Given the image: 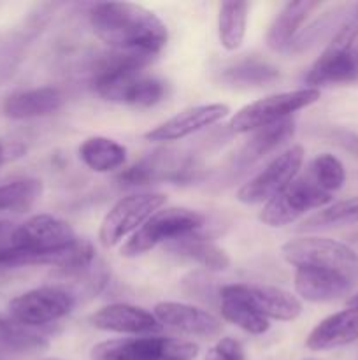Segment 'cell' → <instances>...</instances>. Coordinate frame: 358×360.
Listing matches in <instances>:
<instances>
[{
    "label": "cell",
    "instance_id": "6da1fadb",
    "mask_svg": "<svg viewBox=\"0 0 358 360\" xmlns=\"http://www.w3.org/2000/svg\"><path fill=\"white\" fill-rule=\"evenodd\" d=\"M93 34L111 51L153 60L168 39L164 21L132 2H98L88 13Z\"/></svg>",
    "mask_w": 358,
    "mask_h": 360
},
{
    "label": "cell",
    "instance_id": "7a4b0ae2",
    "mask_svg": "<svg viewBox=\"0 0 358 360\" xmlns=\"http://www.w3.org/2000/svg\"><path fill=\"white\" fill-rule=\"evenodd\" d=\"M151 60L142 56L107 53L95 63L93 83L95 91L104 101L116 104L151 108L164 101L167 86L161 79L144 74Z\"/></svg>",
    "mask_w": 358,
    "mask_h": 360
},
{
    "label": "cell",
    "instance_id": "3957f363",
    "mask_svg": "<svg viewBox=\"0 0 358 360\" xmlns=\"http://www.w3.org/2000/svg\"><path fill=\"white\" fill-rule=\"evenodd\" d=\"M204 225L206 217L199 211L175 206L161 207L135 234L123 243L119 253L126 259H137L160 245H168L186 236L200 234Z\"/></svg>",
    "mask_w": 358,
    "mask_h": 360
},
{
    "label": "cell",
    "instance_id": "277c9868",
    "mask_svg": "<svg viewBox=\"0 0 358 360\" xmlns=\"http://www.w3.org/2000/svg\"><path fill=\"white\" fill-rule=\"evenodd\" d=\"M281 255L295 269L330 271L358 283V253L351 246L319 236H300L281 246Z\"/></svg>",
    "mask_w": 358,
    "mask_h": 360
},
{
    "label": "cell",
    "instance_id": "5b68a950",
    "mask_svg": "<svg viewBox=\"0 0 358 360\" xmlns=\"http://www.w3.org/2000/svg\"><path fill=\"white\" fill-rule=\"evenodd\" d=\"M358 79V20L351 18L336 32L305 76L309 88L351 83Z\"/></svg>",
    "mask_w": 358,
    "mask_h": 360
},
{
    "label": "cell",
    "instance_id": "8992f818",
    "mask_svg": "<svg viewBox=\"0 0 358 360\" xmlns=\"http://www.w3.org/2000/svg\"><path fill=\"white\" fill-rule=\"evenodd\" d=\"M199 345L164 336H133L102 341L91 348V360H195Z\"/></svg>",
    "mask_w": 358,
    "mask_h": 360
},
{
    "label": "cell",
    "instance_id": "52a82bcc",
    "mask_svg": "<svg viewBox=\"0 0 358 360\" xmlns=\"http://www.w3.org/2000/svg\"><path fill=\"white\" fill-rule=\"evenodd\" d=\"M319 97L321 91L309 86L269 95L239 109L230 118L228 127L234 134H249L262 127L291 118L295 112L316 104Z\"/></svg>",
    "mask_w": 358,
    "mask_h": 360
},
{
    "label": "cell",
    "instance_id": "ba28073f",
    "mask_svg": "<svg viewBox=\"0 0 358 360\" xmlns=\"http://www.w3.org/2000/svg\"><path fill=\"white\" fill-rule=\"evenodd\" d=\"M167 202V197L158 192L130 193L112 204L98 229V241L104 248H114L123 239L135 234L157 211Z\"/></svg>",
    "mask_w": 358,
    "mask_h": 360
},
{
    "label": "cell",
    "instance_id": "9c48e42d",
    "mask_svg": "<svg viewBox=\"0 0 358 360\" xmlns=\"http://www.w3.org/2000/svg\"><path fill=\"white\" fill-rule=\"evenodd\" d=\"M332 195L316 186L307 176H298L279 195L263 204L258 218L270 229H281L295 224L309 211L323 210L330 206Z\"/></svg>",
    "mask_w": 358,
    "mask_h": 360
},
{
    "label": "cell",
    "instance_id": "30bf717a",
    "mask_svg": "<svg viewBox=\"0 0 358 360\" xmlns=\"http://www.w3.org/2000/svg\"><path fill=\"white\" fill-rule=\"evenodd\" d=\"M305 150L302 144H293L272 158L260 172L237 190V200L248 206L267 204L279 195L293 179L298 178L304 164Z\"/></svg>",
    "mask_w": 358,
    "mask_h": 360
},
{
    "label": "cell",
    "instance_id": "8fae6325",
    "mask_svg": "<svg viewBox=\"0 0 358 360\" xmlns=\"http://www.w3.org/2000/svg\"><path fill=\"white\" fill-rule=\"evenodd\" d=\"M76 304L72 294L56 285H46L16 295L9 302V315L23 326L41 329L69 316Z\"/></svg>",
    "mask_w": 358,
    "mask_h": 360
},
{
    "label": "cell",
    "instance_id": "7c38bea8",
    "mask_svg": "<svg viewBox=\"0 0 358 360\" xmlns=\"http://www.w3.org/2000/svg\"><path fill=\"white\" fill-rule=\"evenodd\" d=\"M220 295L239 299L267 320L291 322L302 313L300 299L274 285L230 283L220 288Z\"/></svg>",
    "mask_w": 358,
    "mask_h": 360
},
{
    "label": "cell",
    "instance_id": "4fadbf2b",
    "mask_svg": "<svg viewBox=\"0 0 358 360\" xmlns=\"http://www.w3.org/2000/svg\"><path fill=\"white\" fill-rule=\"evenodd\" d=\"M74 239H76V232L65 220L53 214H35L23 224L16 225L11 248L44 253L60 248Z\"/></svg>",
    "mask_w": 358,
    "mask_h": 360
},
{
    "label": "cell",
    "instance_id": "5bb4252c",
    "mask_svg": "<svg viewBox=\"0 0 358 360\" xmlns=\"http://www.w3.org/2000/svg\"><path fill=\"white\" fill-rule=\"evenodd\" d=\"M154 319L161 327L186 334V336L214 340L221 334V320L207 309L186 302L164 301L153 308Z\"/></svg>",
    "mask_w": 358,
    "mask_h": 360
},
{
    "label": "cell",
    "instance_id": "9a60e30c",
    "mask_svg": "<svg viewBox=\"0 0 358 360\" xmlns=\"http://www.w3.org/2000/svg\"><path fill=\"white\" fill-rule=\"evenodd\" d=\"M230 108L227 104H200L192 105V108L183 109L181 112L174 115L172 118L165 120L158 127L146 132V139L150 143H174L185 137L193 136L214 123L221 122L225 116H228Z\"/></svg>",
    "mask_w": 358,
    "mask_h": 360
},
{
    "label": "cell",
    "instance_id": "2e32d148",
    "mask_svg": "<svg viewBox=\"0 0 358 360\" xmlns=\"http://www.w3.org/2000/svg\"><path fill=\"white\" fill-rule=\"evenodd\" d=\"M90 322L98 330L126 336H151L161 329L153 313L125 302L104 306L91 315Z\"/></svg>",
    "mask_w": 358,
    "mask_h": 360
},
{
    "label": "cell",
    "instance_id": "e0dca14e",
    "mask_svg": "<svg viewBox=\"0 0 358 360\" xmlns=\"http://www.w3.org/2000/svg\"><path fill=\"white\" fill-rule=\"evenodd\" d=\"M358 341V306H347L323 319L305 340L311 352H329Z\"/></svg>",
    "mask_w": 358,
    "mask_h": 360
},
{
    "label": "cell",
    "instance_id": "ac0fdd59",
    "mask_svg": "<svg viewBox=\"0 0 358 360\" xmlns=\"http://www.w3.org/2000/svg\"><path fill=\"white\" fill-rule=\"evenodd\" d=\"M295 292L302 301L314 302H332L350 295L354 288L353 281L340 276L337 273L321 269H311V267H298L295 269L293 276Z\"/></svg>",
    "mask_w": 358,
    "mask_h": 360
},
{
    "label": "cell",
    "instance_id": "d6986e66",
    "mask_svg": "<svg viewBox=\"0 0 358 360\" xmlns=\"http://www.w3.org/2000/svg\"><path fill=\"white\" fill-rule=\"evenodd\" d=\"M65 102L63 94L55 86H39L21 90L9 95L2 105V111L11 120L44 118L60 111Z\"/></svg>",
    "mask_w": 358,
    "mask_h": 360
},
{
    "label": "cell",
    "instance_id": "ffe728a7",
    "mask_svg": "<svg viewBox=\"0 0 358 360\" xmlns=\"http://www.w3.org/2000/svg\"><path fill=\"white\" fill-rule=\"evenodd\" d=\"M316 7H319V2H312V0L284 4L283 9L277 13V16L270 23L269 30H267V46L276 53H288L291 42L302 30L300 27Z\"/></svg>",
    "mask_w": 358,
    "mask_h": 360
},
{
    "label": "cell",
    "instance_id": "44dd1931",
    "mask_svg": "<svg viewBox=\"0 0 358 360\" xmlns=\"http://www.w3.org/2000/svg\"><path fill=\"white\" fill-rule=\"evenodd\" d=\"M293 134L295 122L291 118L253 130L251 137L242 144V148L235 155V164L239 167H248V165L256 164L263 157L274 153L283 144H286L293 137Z\"/></svg>",
    "mask_w": 358,
    "mask_h": 360
},
{
    "label": "cell",
    "instance_id": "7402d4cb",
    "mask_svg": "<svg viewBox=\"0 0 358 360\" xmlns=\"http://www.w3.org/2000/svg\"><path fill=\"white\" fill-rule=\"evenodd\" d=\"M165 250L171 255L185 259L188 262L199 264L200 267H204L206 271H213V273L225 271L230 266L228 253L223 248H220L216 243L202 238L200 234L186 236V238L178 239V241L168 243V245H165Z\"/></svg>",
    "mask_w": 358,
    "mask_h": 360
},
{
    "label": "cell",
    "instance_id": "603a6c76",
    "mask_svg": "<svg viewBox=\"0 0 358 360\" xmlns=\"http://www.w3.org/2000/svg\"><path fill=\"white\" fill-rule=\"evenodd\" d=\"M77 153H79L81 162L90 171L98 172V174L118 171L126 162V148L118 141L105 136H93L84 139L79 144Z\"/></svg>",
    "mask_w": 358,
    "mask_h": 360
},
{
    "label": "cell",
    "instance_id": "cb8c5ba5",
    "mask_svg": "<svg viewBox=\"0 0 358 360\" xmlns=\"http://www.w3.org/2000/svg\"><path fill=\"white\" fill-rule=\"evenodd\" d=\"M353 6H340L336 7V9L329 11V13H323L318 20L312 21L309 27H305L304 30L298 32V35L295 37V41L291 42L288 53H304L307 49L314 48L316 44H319L325 39H332L336 35V32L343 27L344 23L353 18Z\"/></svg>",
    "mask_w": 358,
    "mask_h": 360
},
{
    "label": "cell",
    "instance_id": "d4e9b609",
    "mask_svg": "<svg viewBox=\"0 0 358 360\" xmlns=\"http://www.w3.org/2000/svg\"><path fill=\"white\" fill-rule=\"evenodd\" d=\"M35 32L25 25L20 30H9L0 34V86L9 83L23 63L27 48Z\"/></svg>",
    "mask_w": 358,
    "mask_h": 360
},
{
    "label": "cell",
    "instance_id": "484cf974",
    "mask_svg": "<svg viewBox=\"0 0 358 360\" xmlns=\"http://www.w3.org/2000/svg\"><path fill=\"white\" fill-rule=\"evenodd\" d=\"M279 77V70L269 62L258 58H244L223 69L221 79L232 86L260 88L274 83Z\"/></svg>",
    "mask_w": 358,
    "mask_h": 360
},
{
    "label": "cell",
    "instance_id": "4316f807",
    "mask_svg": "<svg viewBox=\"0 0 358 360\" xmlns=\"http://www.w3.org/2000/svg\"><path fill=\"white\" fill-rule=\"evenodd\" d=\"M248 2H223L218 14L220 44L227 51H237L242 46L248 28Z\"/></svg>",
    "mask_w": 358,
    "mask_h": 360
},
{
    "label": "cell",
    "instance_id": "83f0119b",
    "mask_svg": "<svg viewBox=\"0 0 358 360\" xmlns=\"http://www.w3.org/2000/svg\"><path fill=\"white\" fill-rule=\"evenodd\" d=\"M48 348V340L37 329L23 326L13 319L0 316V350L30 354Z\"/></svg>",
    "mask_w": 358,
    "mask_h": 360
},
{
    "label": "cell",
    "instance_id": "f1b7e54d",
    "mask_svg": "<svg viewBox=\"0 0 358 360\" xmlns=\"http://www.w3.org/2000/svg\"><path fill=\"white\" fill-rule=\"evenodd\" d=\"M42 183L35 178H21L0 185V211L25 213L41 199Z\"/></svg>",
    "mask_w": 358,
    "mask_h": 360
},
{
    "label": "cell",
    "instance_id": "f546056e",
    "mask_svg": "<svg viewBox=\"0 0 358 360\" xmlns=\"http://www.w3.org/2000/svg\"><path fill=\"white\" fill-rule=\"evenodd\" d=\"M220 311L223 320L239 327L244 333L251 334V336H262L270 329L269 320L263 319L262 315L253 311L248 304L235 297L220 295Z\"/></svg>",
    "mask_w": 358,
    "mask_h": 360
},
{
    "label": "cell",
    "instance_id": "4dcf8cb0",
    "mask_svg": "<svg viewBox=\"0 0 358 360\" xmlns=\"http://www.w3.org/2000/svg\"><path fill=\"white\" fill-rule=\"evenodd\" d=\"M307 178L323 192L332 195V192L343 188L344 181H346V169L336 155L319 153L309 164Z\"/></svg>",
    "mask_w": 358,
    "mask_h": 360
},
{
    "label": "cell",
    "instance_id": "1f68e13d",
    "mask_svg": "<svg viewBox=\"0 0 358 360\" xmlns=\"http://www.w3.org/2000/svg\"><path fill=\"white\" fill-rule=\"evenodd\" d=\"M358 224V195L339 200L323 207L318 213L304 221V229H329L344 227Z\"/></svg>",
    "mask_w": 358,
    "mask_h": 360
},
{
    "label": "cell",
    "instance_id": "d6a6232c",
    "mask_svg": "<svg viewBox=\"0 0 358 360\" xmlns=\"http://www.w3.org/2000/svg\"><path fill=\"white\" fill-rule=\"evenodd\" d=\"M206 360H246L242 345L234 338H220L213 348L207 352Z\"/></svg>",
    "mask_w": 358,
    "mask_h": 360
},
{
    "label": "cell",
    "instance_id": "836d02e7",
    "mask_svg": "<svg viewBox=\"0 0 358 360\" xmlns=\"http://www.w3.org/2000/svg\"><path fill=\"white\" fill-rule=\"evenodd\" d=\"M14 229H16L14 224L0 220V248H11V246H13Z\"/></svg>",
    "mask_w": 358,
    "mask_h": 360
},
{
    "label": "cell",
    "instance_id": "e575fe53",
    "mask_svg": "<svg viewBox=\"0 0 358 360\" xmlns=\"http://www.w3.org/2000/svg\"><path fill=\"white\" fill-rule=\"evenodd\" d=\"M6 162H9V160H7V153H6V144H4V143H0V165H2V164H6Z\"/></svg>",
    "mask_w": 358,
    "mask_h": 360
},
{
    "label": "cell",
    "instance_id": "d590c367",
    "mask_svg": "<svg viewBox=\"0 0 358 360\" xmlns=\"http://www.w3.org/2000/svg\"><path fill=\"white\" fill-rule=\"evenodd\" d=\"M350 306H358V294L353 295V297L350 299Z\"/></svg>",
    "mask_w": 358,
    "mask_h": 360
},
{
    "label": "cell",
    "instance_id": "8d00e7d4",
    "mask_svg": "<svg viewBox=\"0 0 358 360\" xmlns=\"http://www.w3.org/2000/svg\"><path fill=\"white\" fill-rule=\"evenodd\" d=\"M353 18H357V20H358V4H354V9H353Z\"/></svg>",
    "mask_w": 358,
    "mask_h": 360
},
{
    "label": "cell",
    "instance_id": "74e56055",
    "mask_svg": "<svg viewBox=\"0 0 358 360\" xmlns=\"http://www.w3.org/2000/svg\"><path fill=\"white\" fill-rule=\"evenodd\" d=\"M48 360H60V359H48Z\"/></svg>",
    "mask_w": 358,
    "mask_h": 360
}]
</instances>
